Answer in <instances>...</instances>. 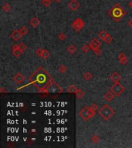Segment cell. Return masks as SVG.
I'll list each match as a JSON object with an SVG mask.
<instances>
[{"mask_svg":"<svg viewBox=\"0 0 132 148\" xmlns=\"http://www.w3.org/2000/svg\"><path fill=\"white\" fill-rule=\"evenodd\" d=\"M90 108H91V109H93V110L97 111V109H98V107H97V104L93 103V104L91 106V107H90Z\"/></svg>","mask_w":132,"mask_h":148,"instance_id":"33","label":"cell"},{"mask_svg":"<svg viewBox=\"0 0 132 148\" xmlns=\"http://www.w3.org/2000/svg\"><path fill=\"white\" fill-rule=\"evenodd\" d=\"M19 31L21 32V34H22L23 36H25V35H26L28 32H29V29L26 27V26H23L22 28H21L19 29Z\"/></svg>","mask_w":132,"mask_h":148,"instance_id":"20","label":"cell"},{"mask_svg":"<svg viewBox=\"0 0 132 148\" xmlns=\"http://www.w3.org/2000/svg\"><path fill=\"white\" fill-rule=\"evenodd\" d=\"M109 15L112 18L119 20L123 16L126 15V11L123 9L120 4H115L111 9L109 10Z\"/></svg>","mask_w":132,"mask_h":148,"instance_id":"2","label":"cell"},{"mask_svg":"<svg viewBox=\"0 0 132 148\" xmlns=\"http://www.w3.org/2000/svg\"><path fill=\"white\" fill-rule=\"evenodd\" d=\"M91 140L94 143H97V142H99L100 138H99L98 136H97V135H93L92 137H91Z\"/></svg>","mask_w":132,"mask_h":148,"instance_id":"27","label":"cell"},{"mask_svg":"<svg viewBox=\"0 0 132 148\" xmlns=\"http://www.w3.org/2000/svg\"><path fill=\"white\" fill-rule=\"evenodd\" d=\"M120 62H121V65L125 66V65L127 64V62H128V61H127V57H126V58H124V59H123V60H121Z\"/></svg>","mask_w":132,"mask_h":148,"instance_id":"34","label":"cell"},{"mask_svg":"<svg viewBox=\"0 0 132 148\" xmlns=\"http://www.w3.org/2000/svg\"><path fill=\"white\" fill-rule=\"evenodd\" d=\"M53 1H56V0H53Z\"/></svg>","mask_w":132,"mask_h":148,"instance_id":"41","label":"cell"},{"mask_svg":"<svg viewBox=\"0 0 132 148\" xmlns=\"http://www.w3.org/2000/svg\"><path fill=\"white\" fill-rule=\"evenodd\" d=\"M59 39H60V40H65L66 39V36L64 32H61V33H59Z\"/></svg>","mask_w":132,"mask_h":148,"instance_id":"31","label":"cell"},{"mask_svg":"<svg viewBox=\"0 0 132 148\" xmlns=\"http://www.w3.org/2000/svg\"><path fill=\"white\" fill-rule=\"evenodd\" d=\"M89 46H90V47H91V49L94 50V49L100 47V46H101V43L98 39L95 38V39H93V40L91 41V43H90V44H89Z\"/></svg>","mask_w":132,"mask_h":148,"instance_id":"10","label":"cell"},{"mask_svg":"<svg viewBox=\"0 0 132 148\" xmlns=\"http://www.w3.org/2000/svg\"><path fill=\"white\" fill-rule=\"evenodd\" d=\"M76 96H77V98L82 99L83 97L85 96V92L83 90H81V89H78L77 92L76 93Z\"/></svg>","mask_w":132,"mask_h":148,"instance_id":"18","label":"cell"},{"mask_svg":"<svg viewBox=\"0 0 132 148\" xmlns=\"http://www.w3.org/2000/svg\"><path fill=\"white\" fill-rule=\"evenodd\" d=\"M2 9L5 12H9L11 10V6L8 3H5L2 6Z\"/></svg>","mask_w":132,"mask_h":148,"instance_id":"23","label":"cell"},{"mask_svg":"<svg viewBox=\"0 0 132 148\" xmlns=\"http://www.w3.org/2000/svg\"><path fill=\"white\" fill-rule=\"evenodd\" d=\"M128 6L131 8V9H132V0H131V1L128 3Z\"/></svg>","mask_w":132,"mask_h":148,"instance_id":"39","label":"cell"},{"mask_svg":"<svg viewBox=\"0 0 132 148\" xmlns=\"http://www.w3.org/2000/svg\"><path fill=\"white\" fill-rule=\"evenodd\" d=\"M29 23H30V25L33 28H36L40 25V21L37 17H33L30 20H29Z\"/></svg>","mask_w":132,"mask_h":148,"instance_id":"14","label":"cell"},{"mask_svg":"<svg viewBox=\"0 0 132 148\" xmlns=\"http://www.w3.org/2000/svg\"><path fill=\"white\" fill-rule=\"evenodd\" d=\"M114 96H115V95H114L113 93L111 91H108L105 93L104 95V100L107 101V102H111V101L114 100Z\"/></svg>","mask_w":132,"mask_h":148,"instance_id":"13","label":"cell"},{"mask_svg":"<svg viewBox=\"0 0 132 148\" xmlns=\"http://www.w3.org/2000/svg\"><path fill=\"white\" fill-rule=\"evenodd\" d=\"M112 40H113V37L110 36V34H109V35L107 36V38L105 39V42H106V43H107V44H110V43L112 42Z\"/></svg>","mask_w":132,"mask_h":148,"instance_id":"30","label":"cell"},{"mask_svg":"<svg viewBox=\"0 0 132 148\" xmlns=\"http://www.w3.org/2000/svg\"><path fill=\"white\" fill-rule=\"evenodd\" d=\"M56 1H57V2H60V1H61V0H56Z\"/></svg>","mask_w":132,"mask_h":148,"instance_id":"40","label":"cell"},{"mask_svg":"<svg viewBox=\"0 0 132 148\" xmlns=\"http://www.w3.org/2000/svg\"><path fill=\"white\" fill-rule=\"evenodd\" d=\"M124 58H126V55H125L124 53H121L120 54H119V56H118V59H119V60H123V59H124Z\"/></svg>","mask_w":132,"mask_h":148,"instance_id":"35","label":"cell"},{"mask_svg":"<svg viewBox=\"0 0 132 148\" xmlns=\"http://www.w3.org/2000/svg\"><path fill=\"white\" fill-rule=\"evenodd\" d=\"M44 50H45V49H42V48H39V49H38L36 50V54H37V55H38V56H39L42 57V53H43Z\"/></svg>","mask_w":132,"mask_h":148,"instance_id":"29","label":"cell"},{"mask_svg":"<svg viewBox=\"0 0 132 148\" xmlns=\"http://www.w3.org/2000/svg\"><path fill=\"white\" fill-rule=\"evenodd\" d=\"M72 27H73L76 32L81 31L84 27V22L82 19L77 18L76 19V20L72 24Z\"/></svg>","mask_w":132,"mask_h":148,"instance_id":"7","label":"cell"},{"mask_svg":"<svg viewBox=\"0 0 132 148\" xmlns=\"http://www.w3.org/2000/svg\"><path fill=\"white\" fill-rule=\"evenodd\" d=\"M95 114H96V111L93 110L90 107H83L79 113L80 117L85 121H88L92 117H94Z\"/></svg>","mask_w":132,"mask_h":148,"instance_id":"4","label":"cell"},{"mask_svg":"<svg viewBox=\"0 0 132 148\" xmlns=\"http://www.w3.org/2000/svg\"><path fill=\"white\" fill-rule=\"evenodd\" d=\"M99 114L104 120H108L110 118H112L113 116L115 114V111L108 104H104L102 106V107L99 110Z\"/></svg>","mask_w":132,"mask_h":148,"instance_id":"3","label":"cell"},{"mask_svg":"<svg viewBox=\"0 0 132 148\" xmlns=\"http://www.w3.org/2000/svg\"><path fill=\"white\" fill-rule=\"evenodd\" d=\"M26 49H27V46H26V45H25L24 43H22L19 44V49H20L23 53Z\"/></svg>","mask_w":132,"mask_h":148,"instance_id":"28","label":"cell"},{"mask_svg":"<svg viewBox=\"0 0 132 148\" xmlns=\"http://www.w3.org/2000/svg\"><path fill=\"white\" fill-rule=\"evenodd\" d=\"M80 2L77 1V0H71V1L68 4V6L70 7V9L73 11H76L79 9L80 7Z\"/></svg>","mask_w":132,"mask_h":148,"instance_id":"8","label":"cell"},{"mask_svg":"<svg viewBox=\"0 0 132 148\" xmlns=\"http://www.w3.org/2000/svg\"><path fill=\"white\" fill-rule=\"evenodd\" d=\"M93 51H94V53H95V54L97 55V56H101L102 51H101V49H100V47H99V48H97V49H94V50H93Z\"/></svg>","mask_w":132,"mask_h":148,"instance_id":"32","label":"cell"},{"mask_svg":"<svg viewBox=\"0 0 132 148\" xmlns=\"http://www.w3.org/2000/svg\"><path fill=\"white\" fill-rule=\"evenodd\" d=\"M67 50H68V52H69L70 54H74L76 51H77V49H76V47L74 46V45H70L69 47L67 48Z\"/></svg>","mask_w":132,"mask_h":148,"instance_id":"17","label":"cell"},{"mask_svg":"<svg viewBox=\"0 0 132 148\" xmlns=\"http://www.w3.org/2000/svg\"><path fill=\"white\" fill-rule=\"evenodd\" d=\"M48 90L49 93H63V89L60 88L58 84H57L54 81H53L51 83H50L49 85L46 86Z\"/></svg>","mask_w":132,"mask_h":148,"instance_id":"6","label":"cell"},{"mask_svg":"<svg viewBox=\"0 0 132 148\" xmlns=\"http://www.w3.org/2000/svg\"><path fill=\"white\" fill-rule=\"evenodd\" d=\"M109 35V33L107 32V31H105V30H102L100 31V32L99 33V37L100 38V39L102 40H104L105 41V39L107 38V36Z\"/></svg>","mask_w":132,"mask_h":148,"instance_id":"16","label":"cell"},{"mask_svg":"<svg viewBox=\"0 0 132 148\" xmlns=\"http://www.w3.org/2000/svg\"><path fill=\"white\" fill-rule=\"evenodd\" d=\"M78 90V88L74 85H70L67 89V93H76Z\"/></svg>","mask_w":132,"mask_h":148,"instance_id":"15","label":"cell"},{"mask_svg":"<svg viewBox=\"0 0 132 148\" xmlns=\"http://www.w3.org/2000/svg\"><path fill=\"white\" fill-rule=\"evenodd\" d=\"M13 80H14V82L16 83V84H18V85H19V84L21 83H23V81L25 80V77H23V75L22 73H16L15 75V77L13 78Z\"/></svg>","mask_w":132,"mask_h":148,"instance_id":"9","label":"cell"},{"mask_svg":"<svg viewBox=\"0 0 132 148\" xmlns=\"http://www.w3.org/2000/svg\"><path fill=\"white\" fill-rule=\"evenodd\" d=\"M19 49V45H18V44H15L13 46H12V50H16V49Z\"/></svg>","mask_w":132,"mask_h":148,"instance_id":"36","label":"cell"},{"mask_svg":"<svg viewBox=\"0 0 132 148\" xmlns=\"http://www.w3.org/2000/svg\"><path fill=\"white\" fill-rule=\"evenodd\" d=\"M67 70V67L64 65H61L59 67V72L60 73H65Z\"/></svg>","mask_w":132,"mask_h":148,"instance_id":"24","label":"cell"},{"mask_svg":"<svg viewBox=\"0 0 132 148\" xmlns=\"http://www.w3.org/2000/svg\"><path fill=\"white\" fill-rule=\"evenodd\" d=\"M121 79V75L119 74L117 72H114L113 74L110 76V79H111L114 83H119Z\"/></svg>","mask_w":132,"mask_h":148,"instance_id":"12","label":"cell"},{"mask_svg":"<svg viewBox=\"0 0 132 148\" xmlns=\"http://www.w3.org/2000/svg\"><path fill=\"white\" fill-rule=\"evenodd\" d=\"M30 83L33 84L37 89L46 87L53 80L51 75L45 70L43 67H39L34 72L33 74L29 77Z\"/></svg>","mask_w":132,"mask_h":148,"instance_id":"1","label":"cell"},{"mask_svg":"<svg viewBox=\"0 0 132 148\" xmlns=\"http://www.w3.org/2000/svg\"><path fill=\"white\" fill-rule=\"evenodd\" d=\"M52 1L53 0H42V5L45 6L46 7H48L51 5Z\"/></svg>","mask_w":132,"mask_h":148,"instance_id":"25","label":"cell"},{"mask_svg":"<svg viewBox=\"0 0 132 148\" xmlns=\"http://www.w3.org/2000/svg\"><path fill=\"white\" fill-rule=\"evenodd\" d=\"M110 91L115 95V96H120L125 91V88L120 83H114V85L110 87Z\"/></svg>","mask_w":132,"mask_h":148,"instance_id":"5","label":"cell"},{"mask_svg":"<svg viewBox=\"0 0 132 148\" xmlns=\"http://www.w3.org/2000/svg\"><path fill=\"white\" fill-rule=\"evenodd\" d=\"M128 25H129V26H130V27L132 29V18L131 19V20L129 21V22H128Z\"/></svg>","mask_w":132,"mask_h":148,"instance_id":"37","label":"cell"},{"mask_svg":"<svg viewBox=\"0 0 132 148\" xmlns=\"http://www.w3.org/2000/svg\"><path fill=\"white\" fill-rule=\"evenodd\" d=\"M1 90V92H2V93H6L7 91L6 90H4V89L3 88H1V90Z\"/></svg>","mask_w":132,"mask_h":148,"instance_id":"38","label":"cell"},{"mask_svg":"<svg viewBox=\"0 0 132 148\" xmlns=\"http://www.w3.org/2000/svg\"><path fill=\"white\" fill-rule=\"evenodd\" d=\"M22 36L23 35L21 34L20 31L19 30H17V29H16V30H14V31H12V32L10 34V37L14 41H19L21 39Z\"/></svg>","mask_w":132,"mask_h":148,"instance_id":"11","label":"cell"},{"mask_svg":"<svg viewBox=\"0 0 132 148\" xmlns=\"http://www.w3.org/2000/svg\"><path fill=\"white\" fill-rule=\"evenodd\" d=\"M49 57H50V53L46 49H45L43 53H42V58H43L44 60H47Z\"/></svg>","mask_w":132,"mask_h":148,"instance_id":"26","label":"cell"},{"mask_svg":"<svg viewBox=\"0 0 132 148\" xmlns=\"http://www.w3.org/2000/svg\"><path fill=\"white\" fill-rule=\"evenodd\" d=\"M23 53V52L21 51L19 49H16V50H12V55L16 57H19L21 56V54Z\"/></svg>","mask_w":132,"mask_h":148,"instance_id":"21","label":"cell"},{"mask_svg":"<svg viewBox=\"0 0 132 148\" xmlns=\"http://www.w3.org/2000/svg\"><path fill=\"white\" fill-rule=\"evenodd\" d=\"M83 78L85 80L89 81V80H91L93 78V74L91 73V72H87V73H85L83 74Z\"/></svg>","mask_w":132,"mask_h":148,"instance_id":"19","label":"cell"},{"mask_svg":"<svg viewBox=\"0 0 132 148\" xmlns=\"http://www.w3.org/2000/svg\"><path fill=\"white\" fill-rule=\"evenodd\" d=\"M82 50L83 52L85 53H88L89 52H90L91 50V47L89 45H87V44H84L83 46H82Z\"/></svg>","mask_w":132,"mask_h":148,"instance_id":"22","label":"cell"}]
</instances>
